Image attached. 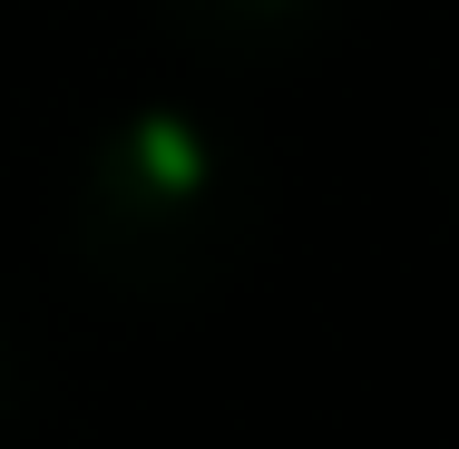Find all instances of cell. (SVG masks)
I'll list each match as a JSON object with an SVG mask.
<instances>
[{"instance_id": "obj_1", "label": "cell", "mask_w": 459, "mask_h": 449, "mask_svg": "<svg viewBox=\"0 0 459 449\" xmlns=\"http://www.w3.org/2000/svg\"><path fill=\"white\" fill-rule=\"evenodd\" d=\"M59 235H69V264L89 273L108 303L205 313L264 255V235H274V177L205 108L137 98V108L98 117L79 137Z\"/></svg>"}, {"instance_id": "obj_2", "label": "cell", "mask_w": 459, "mask_h": 449, "mask_svg": "<svg viewBox=\"0 0 459 449\" xmlns=\"http://www.w3.org/2000/svg\"><path fill=\"white\" fill-rule=\"evenodd\" d=\"M167 20V39L195 49L205 69H235V79H274L333 49L342 30V0H147Z\"/></svg>"}, {"instance_id": "obj_3", "label": "cell", "mask_w": 459, "mask_h": 449, "mask_svg": "<svg viewBox=\"0 0 459 449\" xmlns=\"http://www.w3.org/2000/svg\"><path fill=\"white\" fill-rule=\"evenodd\" d=\"M30 410H39V342L0 313V440H20Z\"/></svg>"}]
</instances>
